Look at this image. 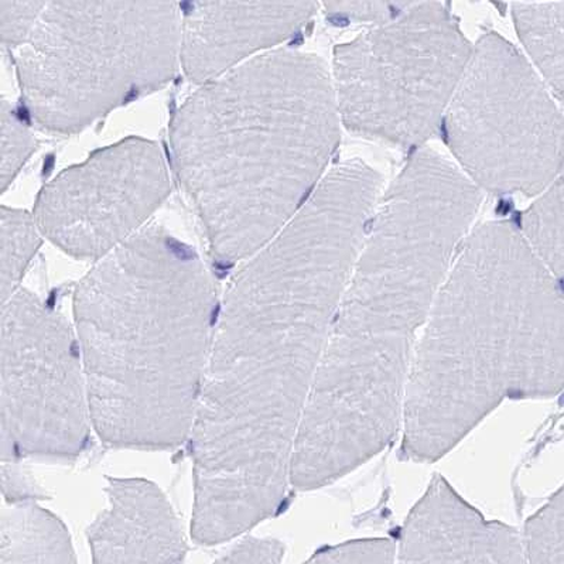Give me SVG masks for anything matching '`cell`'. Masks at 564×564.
<instances>
[{"mask_svg":"<svg viewBox=\"0 0 564 564\" xmlns=\"http://www.w3.org/2000/svg\"><path fill=\"white\" fill-rule=\"evenodd\" d=\"M364 237L356 214L313 199L229 283L188 438L199 545L251 531L286 501L304 409Z\"/></svg>","mask_w":564,"mask_h":564,"instance_id":"cell-1","label":"cell"},{"mask_svg":"<svg viewBox=\"0 0 564 564\" xmlns=\"http://www.w3.org/2000/svg\"><path fill=\"white\" fill-rule=\"evenodd\" d=\"M564 389V294L525 237L491 221L464 242L412 362L401 456L433 463L508 399Z\"/></svg>","mask_w":564,"mask_h":564,"instance_id":"cell-2","label":"cell"},{"mask_svg":"<svg viewBox=\"0 0 564 564\" xmlns=\"http://www.w3.org/2000/svg\"><path fill=\"white\" fill-rule=\"evenodd\" d=\"M333 76L273 50L203 84L170 124L174 170L217 261L252 258L296 216L339 141Z\"/></svg>","mask_w":564,"mask_h":564,"instance_id":"cell-3","label":"cell"},{"mask_svg":"<svg viewBox=\"0 0 564 564\" xmlns=\"http://www.w3.org/2000/svg\"><path fill=\"white\" fill-rule=\"evenodd\" d=\"M219 307L207 264L158 226L143 227L78 283L74 322L105 446L161 452L188 442Z\"/></svg>","mask_w":564,"mask_h":564,"instance_id":"cell-4","label":"cell"},{"mask_svg":"<svg viewBox=\"0 0 564 564\" xmlns=\"http://www.w3.org/2000/svg\"><path fill=\"white\" fill-rule=\"evenodd\" d=\"M182 20L176 2H47L17 58L30 113L73 134L156 91L177 72Z\"/></svg>","mask_w":564,"mask_h":564,"instance_id":"cell-5","label":"cell"},{"mask_svg":"<svg viewBox=\"0 0 564 564\" xmlns=\"http://www.w3.org/2000/svg\"><path fill=\"white\" fill-rule=\"evenodd\" d=\"M471 44L441 2H409L334 53L333 84L348 131L416 147L443 122Z\"/></svg>","mask_w":564,"mask_h":564,"instance_id":"cell-6","label":"cell"},{"mask_svg":"<svg viewBox=\"0 0 564 564\" xmlns=\"http://www.w3.org/2000/svg\"><path fill=\"white\" fill-rule=\"evenodd\" d=\"M443 124L467 177L489 193L535 196L564 167V115L528 59L497 33L473 47Z\"/></svg>","mask_w":564,"mask_h":564,"instance_id":"cell-7","label":"cell"},{"mask_svg":"<svg viewBox=\"0 0 564 564\" xmlns=\"http://www.w3.org/2000/svg\"><path fill=\"white\" fill-rule=\"evenodd\" d=\"M91 426L77 333L20 288L2 304V463L76 458Z\"/></svg>","mask_w":564,"mask_h":564,"instance_id":"cell-8","label":"cell"},{"mask_svg":"<svg viewBox=\"0 0 564 564\" xmlns=\"http://www.w3.org/2000/svg\"><path fill=\"white\" fill-rule=\"evenodd\" d=\"M169 193L162 149L129 138L53 178L40 193L33 217L42 236L64 252L101 261L147 227Z\"/></svg>","mask_w":564,"mask_h":564,"instance_id":"cell-9","label":"cell"},{"mask_svg":"<svg viewBox=\"0 0 564 564\" xmlns=\"http://www.w3.org/2000/svg\"><path fill=\"white\" fill-rule=\"evenodd\" d=\"M314 2H193L182 20L180 62L196 84L213 82L261 50L301 32Z\"/></svg>","mask_w":564,"mask_h":564,"instance_id":"cell-10","label":"cell"},{"mask_svg":"<svg viewBox=\"0 0 564 564\" xmlns=\"http://www.w3.org/2000/svg\"><path fill=\"white\" fill-rule=\"evenodd\" d=\"M393 564H528L516 529L489 521L434 477L404 522Z\"/></svg>","mask_w":564,"mask_h":564,"instance_id":"cell-11","label":"cell"},{"mask_svg":"<svg viewBox=\"0 0 564 564\" xmlns=\"http://www.w3.org/2000/svg\"><path fill=\"white\" fill-rule=\"evenodd\" d=\"M109 506L89 525L94 564H182V519L161 488L143 478H108Z\"/></svg>","mask_w":564,"mask_h":564,"instance_id":"cell-12","label":"cell"},{"mask_svg":"<svg viewBox=\"0 0 564 564\" xmlns=\"http://www.w3.org/2000/svg\"><path fill=\"white\" fill-rule=\"evenodd\" d=\"M0 564H78L62 519L34 502L12 503L0 522Z\"/></svg>","mask_w":564,"mask_h":564,"instance_id":"cell-13","label":"cell"},{"mask_svg":"<svg viewBox=\"0 0 564 564\" xmlns=\"http://www.w3.org/2000/svg\"><path fill=\"white\" fill-rule=\"evenodd\" d=\"M512 13L529 56L564 102V2H517Z\"/></svg>","mask_w":564,"mask_h":564,"instance_id":"cell-14","label":"cell"},{"mask_svg":"<svg viewBox=\"0 0 564 564\" xmlns=\"http://www.w3.org/2000/svg\"><path fill=\"white\" fill-rule=\"evenodd\" d=\"M522 231L564 294V182L549 187L528 209Z\"/></svg>","mask_w":564,"mask_h":564,"instance_id":"cell-15","label":"cell"},{"mask_svg":"<svg viewBox=\"0 0 564 564\" xmlns=\"http://www.w3.org/2000/svg\"><path fill=\"white\" fill-rule=\"evenodd\" d=\"M0 214V282L3 304L19 291L23 274L42 243V232L32 214L8 207H2Z\"/></svg>","mask_w":564,"mask_h":564,"instance_id":"cell-16","label":"cell"},{"mask_svg":"<svg viewBox=\"0 0 564 564\" xmlns=\"http://www.w3.org/2000/svg\"><path fill=\"white\" fill-rule=\"evenodd\" d=\"M523 543L528 564H564V487L529 519Z\"/></svg>","mask_w":564,"mask_h":564,"instance_id":"cell-17","label":"cell"},{"mask_svg":"<svg viewBox=\"0 0 564 564\" xmlns=\"http://www.w3.org/2000/svg\"><path fill=\"white\" fill-rule=\"evenodd\" d=\"M0 134H2L0 183L4 192L18 176L24 163L36 152L37 141L26 124L20 121L17 111L7 99H2V107H0Z\"/></svg>","mask_w":564,"mask_h":564,"instance_id":"cell-18","label":"cell"},{"mask_svg":"<svg viewBox=\"0 0 564 564\" xmlns=\"http://www.w3.org/2000/svg\"><path fill=\"white\" fill-rule=\"evenodd\" d=\"M395 556L391 539H361L322 549L304 564H393Z\"/></svg>","mask_w":564,"mask_h":564,"instance_id":"cell-19","label":"cell"},{"mask_svg":"<svg viewBox=\"0 0 564 564\" xmlns=\"http://www.w3.org/2000/svg\"><path fill=\"white\" fill-rule=\"evenodd\" d=\"M47 2H0L2 43L4 47H20L32 33Z\"/></svg>","mask_w":564,"mask_h":564,"instance_id":"cell-20","label":"cell"},{"mask_svg":"<svg viewBox=\"0 0 564 564\" xmlns=\"http://www.w3.org/2000/svg\"><path fill=\"white\" fill-rule=\"evenodd\" d=\"M284 546L272 538H247L214 564H282Z\"/></svg>","mask_w":564,"mask_h":564,"instance_id":"cell-21","label":"cell"},{"mask_svg":"<svg viewBox=\"0 0 564 564\" xmlns=\"http://www.w3.org/2000/svg\"><path fill=\"white\" fill-rule=\"evenodd\" d=\"M408 3L391 2H337L326 3L328 12L336 19L359 20V22L383 23L398 17Z\"/></svg>","mask_w":564,"mask_h":564,"instance_id":"cell-22","label":"cell"}]
</instances>
